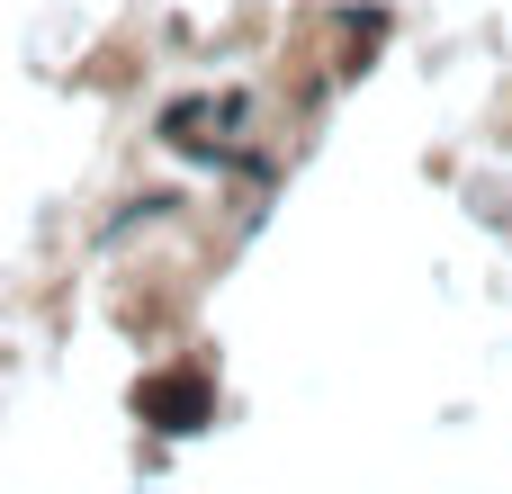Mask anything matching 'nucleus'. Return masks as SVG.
Segmentation results:
<instances>
[{
	"label": "nucleus",
	"mask_w": 512,
	"mask_h": 494,
	"mask_svg": "<svg viewBox=\"0 0 512 494\" xmlns=\"http://www.w3.org/2000/svg\"><path fill=\"white\" fill-rule=\"evenodd\" d=\"M135 414H144V423H162V432H198V423H207V378L162 369V378H144V387H135Z\"/></svg>",
	"instance_id": "nucleus-1"
}]
</instances>
